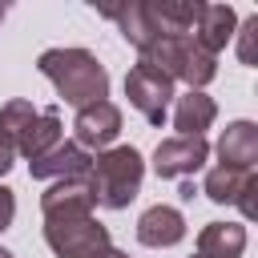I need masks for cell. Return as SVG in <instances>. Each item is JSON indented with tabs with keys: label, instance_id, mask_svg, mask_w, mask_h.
<instances>
[{
	"label": "cell",
	"instance_id": "obj_1",
	"mask_svg": "<svg viewBox=\"0 0 258 258\" xmlns=\"http://www.w3.org/2000/svg\"><path fill=\"white\" fill-rule=\"evenodd\" d=\"M36 69L40 77L52 81L56 97L73 109L109 101V73L89 48H44L36 56Z\"/></svg>",
	"mask_w": 258,
	"mask_h": 258
},
{
	"label": "cell",
	"instance_id": "obj_2",
	"mask_svg": "<svg viewBox=\"0 0 258 258\" xmlns=\"http://www.w3.org/2000/svg\"><path fill=\"white\" fill-rule=\"evenodd\" d=\"M89 185L97 194V206L105 210H125L137 194H141V177H145V157L133 145H109L101 153H93L89 161Z\"/></svg>",
	"mask_w": 258,
	"mask_h": 258
},
{
	"label": "cell",
	"instance_id": "obj_3",
	"mask_svg": "<svg viewBox=\"0 0 258 258\" xmlns=\"http://www.w3.org/2000/svg\"><path fill=\"white\" fill-rule=\"evenodd\" d=\"M141 60L153 64L157 73H165L173 85L185 81L189 89H206L218 77V56L210 48H202L194 36H157L141 52Z\"/></svg>",
	"mask_w": 258,
	"mask_h": 258
},
{
	"label": "cell",
	"instance_id": "obj_4",
	"mask_svg": "<svg viewBox=\"0 0 258 258\" xmlns=\"http://www.w3.org/2000/svg\"><path fill=\"white\" fill-rule=\"evenodd\" d=\"M44 242L56 258H101L113 250L109 226H101L93 214L89 218H52L44 222Z\"/></svg>",
	"mask_w": 258,
	"mask_h": 258
},
{
	"label": "cell",
	"instance_id": "obj_5",
	"mask_svg": "<svg viewBox=\"0 0 258 258\" xmlns=\"http://www.w3.org/2000/svg\"><path fill=\"white\" fill-rule=\"evenodd\" d=\"M125 97L129 105L149 121V125H161L165 113H169V101H173V81L165 73H157L153 64L137 60L129 73H125Z\"/></svg>",
	"mask_w": 258,
	"mask_h": 258
},
{
	"label": "cell",
	"instance_id": "obj_6",
	"mask_svg": "<svg viewBox=\"0 0 258 258\" xmlns=\"http://www.w3.org/2000/svg\"><path fill=\"white\" fill-rule=\"evenodd\" d=\"M254 189H258L254 169H234V165H214L206 169L202 181V194L214 206H238L242 218H254Z\"/></svg>",
	"mask_w": 258,
	"mask_h": 258
},
{
	"label": "cell",
	"instance_id": "obj_7",
	"mask_svg": "<svg viewBox=\"0 0 258 258\" xmlns=\"http://www.w3.org/2000/svg\"><path fill=\"white\" fill-rule=\"evenodd\" d=\"M206 157H210V141L206 137H165V141H157V149H153V173L157 177H189V173H198L202 165H206Z\"/></svg>",
	"mask_w": 258,
	"mask_h": 258
},
{
	"label": "cell",
	"instance_id": "obj_8",
	"mask_svg": "<svg viewBox=\"0 0 258 258\" xmlns=\"http://www.w3.org/2000/svg\"><path fill=\"white\" fill-rule=\"evenodd\" d=\"M93 210H97V194H93L85 173L81 177H60L40 194L44 222H52V218H89Z\"/></svg>",
	"mask_w": 258,
	"mask_h": 258
},
{
	"label": "cell",
	"instance_id": "obj_9",
	"mask_svg": "<svg viewBox=\"0 0 258 258\" xmlns=\"http://www.w3.org/2000/svg\"><path fill=\"white\" fill-rule=\"evenodd\" d=\"M73 133H77V145L89 153V149H109L121 133V109L113 101H97V105H85L77 109L73 117Z\"/></svg>",
	"mask_w": 258,
	"mask_h": 258
},
{
	"label": "cell",
	"instance_id": "obj_10",
	"mask_svg": "<svg viewBox=\"0 0 258 258\" xmlns=\"http://www.w3.org/2000/svg\"><path fill=\"white\" fill-rule=\"evenodd\" d=\"M89 161H93V153H85L77 141H56L48 153H40V157L28 161V177H36V181L81 177V173H89Z\"/></svg>",
	"mask_w": 258,
	"mask_h": 258
},
{
	"label": "cell",
	"instance_id": "obj_11",
	"mask_svg": "<svg viewBox=\"0 0 258 258\" xmlns=\"http://www.w3.org/2000/svg\"><path fill=\"white\" fill-rule=\"evenodd\" d=\"M185 238V218L177 206H149L141 218H137V242L141 246H153V250H165V246H177Z\"/></svg>",
	"mask_w": 258,
	"mask_h": 258
},
{
	"label": "cell",
	"instance_id": "obj_12",
	"mask_svg": "<svg viewBox=\"0 0 258 258\" xmlns=\"http://www.w3.org/2000/svg\"><path fill=\"white\" fill-rule=\"evenodd\" d=\"M258 161V125L254 121H230L218 137V165L254 169Z\"/></svg>",
	"mask_w": 258,
	"mask_h": 258
},
{
	"label": "cell",
	"instance_id": "obj_13",
	"mask_svg": "<svg viewBox=\"0 0 258 258\" xmlns=\"http://www.w3.org/2000/svg\"><path fill=\"white\" fill-rule=\"evenodd\" d=\"M234 28H238V12H234L230 4H202L198 24H194V40L218 56V52L234 40Z\"/></svg>",
	"mask_w": 258,
	"mask_h": 258
},
{
	"label": "cell",
	"instance_id": "obj_14",
	"mask_svg": "<svg viewBox=\"0 0 258 258\" xmlns=\"http://www.w3.org/2000/svg\"><path fill=\"white\" fill-rule=\"evenodd\" d=\"M214 117H218V105H214V97L206 89H189L173 105V129H177V137H206V129L214 125Z\"/></svg>",
	"mask_w": 258,
	"mask_h": 258
},
{
	"label": "cell",
	"instance_id": "obj_15",
	"mask_svg": "<svg viewBox=\"0 0 258 258\" xmlns=\"http://www.w3.org/2000/svg\"><path fill=\"white\" fill-rule=\"evenodd\" d=\"M145 8L157 36H194L198 12H202L198 0H145Z\"/></svg>",
	"mask_w": 258,
	"mask_h": 258
},
{
	"label": "cell",
	"instance_id": "obj_16",
	"mask_svg": "<svg viewBox=\"0 0 258 258\" xmlns=\"http://www.w3.org/2000/svg\"><path fill=\"white\" fill-rule=\"evenodd\" d=\"M101 16H109V20H117V28H121V36L137 48V52H145L153 40H157V28H153V20H149V8H145V0H133V4H121V8H101Z\"/></svg>",
	"mask_w": 258,
	"mask_h": 258
},
{
	"label": "cell",
	"instance_id": "obj_17",
	"mask_svg": "<svg viewBox=\"0 0 258 258\" xmlns=\"http://www.w3.org/2000/svg\"><path fill=\"white\" fill-rule=\"evenodd\" d=\"M56 141H60V113H56V109H36V117L28 121V129H24L20 141H16V153L32 161V157L48 153Z\"/></svg>",
	"mask_w": 258,
	"mask_h": 258
},
{
	"label": "cell",
	"instance_id": "obj_18",
	"mask_svg": "<svg viewBox=\"0 0 258 258\" xmlns=\"http://www.w3.org/2000/svg\"><path fill=\"white\" fill-rule=\"evenodd\" d=\"M198 246L230 254V258H242V250H246V226L242 222H206L198 230Z\"/></svg>",
	"mask_w": 258,
	"mask_h": 258
},
{
	"label": "cell",
	"instance_id": "obj_19",
	"mask_svg": "<svg viewBox=\"0 0 258 258\" xmlns=\"http://www.w3.org/2000/svg\"><path fill=\"white\" fill-rule=\"evenodd\" d=\"M32 117H36V105H32V101H24V97L4 101V105H0V137L16 149V141H20V133L28 129Z\"/></svg>",
	"mask_w": 258,
	"mask_h": 258
},
{
	"label": "cell",
	"instance_id": "obj_20",
	"mask_svg": "<svg viewBox=\"0 0 258 258\" xmlns=\"http://www.w3.org/2000/svg\"><path fill=\"white\" fill-rule=\"evenodd\" d=\"M234 36H238V60H242V64H254V44H258V16H246V20L234 28Z\"/></svg>",
	"mask_w": 258,
	"mask_h": 258
},
{
	"label": "cell",
	"instance_id": "obj_21",
	"mask_svg": "<svg viewBox=\"0 0 258 258\" xmlns=\"http://www.w3.org/2000/svg\"><path fill=\"white\" fill-rule=\"evenodd\" d=\"M12 218H16V194L8 185H0V234L12 226Z\"/></svg>",
	"mask_w": 258,
	"mask_h": 258
},
{
	"label": "cell",
	"instance_id": "obj_22",
	"mask_svg": "<svg viewBox=\"0 0 258 258\" xmlns=\"http://www.w3.org/2000/svg\"><path fill=\"white\" fill-rule=\"evenodd\" d=\"M12 161H16V149H12V145H8L4 137H0V177H4L8 169H12Z\"/></svg>",
	"mask_w": 258,
	"mask_h": 258
},
{
	"label": "cell",
	"instance_id": "obj_23",
	"mask_svg": "<svg viewBox=\"0 0 258 258\" xmlns=\"http://www.w3.org/2000/svg\"><path fill=\"white\" fill-rule=\"evenodd\" d=\"M189 258H230V254H218V250H206V246H198Z\"/></svg>",
	"mask_w": 258,
	"mask_h": 258
},
{
	"label": "cell",
	"instance_id": "obj_24",
	"mask_svg": "<svg viewBox=\"0 0 258 258\" xmlns=\"http://www.w3.org/2000/svg\"><path fill=\"white\" fill-rule=\"evenodd\" d=\"M194 194H198V189H194V181H181V198H185V202H194Z\"/></svg>",
	"mask_w": 258,
	"mask_h": 258
},
{
	"label": "cell",
	"instance_id": "obj_25",
	"mask_svg": "<svg viewBox=\"0 0 258 258\" xmlns=\"http://www.w3.org/2000/svg\"><path fill=\"white\" fill-rule=\"evenodd\" d=\"M101 258H129V254H121V250H105Z\"/></svg>",
	"mask_w": 258,
	"mask_h": 258
},
{
	"label": "cell",
	"instance_id": "obj_26",
	"mask_svg": "<svg viewBox=\"0 0 258 258\" xmlns=\"http://www.w3.org/2000/svg\"><path fill=\"white\" fill-rule=\"evenodd\" d=\"M4 16H8V4H0V20H4Z\"/></svg>",
	"mask_w": 258,
	"mask_h": 258
},
{
	"label": "cell",
	"instance_id": "obj_27",
	"mask_svg": "<svg viewBox=\"0 0 258 258\" xmlns=\"http://www.w3.org/2000/svg\"><path fill=\"white\" fill-rule=\"evenodd\" d=\"M0 258H12V250H4V246H0Z\"/></svg>",
	"mask_w": 258,
	"mask_h": 258
}]
</instances>
